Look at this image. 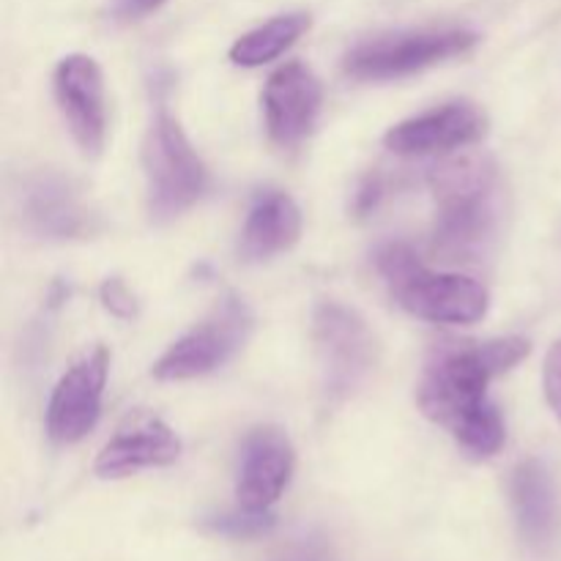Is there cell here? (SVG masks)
<instances>
[{
  "instance_id": "cell-1",
  "label": "cell",
  "mask_w": 561,
  "mask_h": 561,
  "mask_svg": "<svg viewBox=\"0 0 561 561\" xmlns=\"http://www.w3.org/2000/svg\"><path fill=\"white\" fill-rule=\"evenodd\" d=\"M529 356V340L502 337L488 343L444 345L422 373L416 400L422 414L447 427L471 458H493L504 447L507 427L488 400V383Z\"/></svg>"
},
{
  "instance_id": "cell-2",
  "label": "cell",
  "mask_w": 561,
  "mask_h": 561,
  "mask_svg": "<svg viewBox=\"0 0 561 561\" xmlns=\"http://www.w3.org/2000/svg\"><path fill=\"white\" fill-rule=\"evenodd\" d=\"M436 195L433 250L444 261H474L496 228V168L488 157L463 153L431 175Z\"/></svg>"
},
{
  "instance_id": "cell-3",
  "label": "cell",
  "mask_w": 561,
  "mask_h": 561,
  "mask_svg": "<svg viewBox=\"0 0 561 561\" xmlns=\"http://www.w3.org/2000/svg\"><path fill=\"white\" fill-rule=\"evenodd\" d=\"M376 266L398 305L422 321L466 327L482 321L491 305L488 290L477 279L433 272L405 244L381 247Z\"/></svg>"
},
{
  "instance_id": "cell-4",
  "label": "cell",
  "mask_w": 561,
  "mask_h": 561,
  "mask_svg": "<svg viewBox=\"0 0 561 561\" xmlns=\"http://www.w3.org/2000/svg\"><path fill=\"white\" fill-rule=\"evenodd\" d=\"M142 170L148 186V211L159 222L195 206L208 186V170L179 121L159 110L142 142Z\"/></svg>"
},
{
  "instance_id": "cell-5",
  "label": "cell",
  "mask_w": 561,
  "mask_h": 561,
  "mask_svg": "<svg viewBox=\"0 0 561 561\" xmlns=\"http://www.w3.org/2000/svg\"><path fill=\"white\" fill-rule=\"evenodd\" d=\"M477 44V33L449 27V31H411L378 36L359 44L345 58V71L354 80L383 82L416 75L422 69L444 64L455 55L469 53Z\"/></svg>"
},
{
  "instance_id": "cell-6",
  "label": "cell",
  "mask_w": 561,
  "mask_h": 561,
  "mask_svg": "<svg viewBox=\"0 0 561 561\" xmlns=\"http://www.w3.org/2000/svg\"><path fill=\"white\" fill-rule=\"evenodd\" d=\"M252 332V312L241 299H225L201 327L175 340L159 362L153 376L159 381H190L228 365Z\"/></svg>"
},
{
  "instance_id": "cell-7",
  "label": "cell",
  "mask_w": 561,
  "mask_h": 561,
  "mask_svg": "<svg viewBox=\"0 0 561 561\" xmlns=\"http://www.w3.org/2000/svg\"><path fill=\"white\" fill-rule=\"evenodd\" d=\"M312 332H316L323 387L332 398H348L376 367L378 348L370 327L348 307L323 301L312 316Z\"/></svg>"
},
{
  "instance_id": "cell-8",
  "label": "cell",
  "mask_w": 561,
  "mask_h": 561,
  "mask_svg": "<svg viewBox=\"0 0 561 561\" xmlns=\"http://www.w3.org/2000/svg\"><path fill=\"white\" fill-rule=\"evenodd\" d=\"M107 370L110 354L93 348L60 376L47 405V433L55 444H77L96 427Z\"/></svg>"
},
{
  "instance_id": "cell-9",
  "label": "cell",
  "mask_w": 561,
  "mask_h": 561,
  "mask_svg": "<svg viewBox=\"0 0 561 561\" xmlns=\"http://www.w3.org/2000/svg\"><path fill=\"white\" fill-rule=\"evenodd\" d=\"M55 99L82 153L99 157L107 135L102 69L88 55H66L55 69Z\"/></svg>"
},
{
  "instance_id": "cell-10",
  "label": "cell",
  "mask_w": 561,
  "mask_h": 561,
  "mask_svg": "<svg viewBox=\"0 0 561 561\" xmlns=\"http://www.w3.org/2000/svg\"><path fill=\"white\" fill-rule=\"evenodd\" d=\"M488 118L480 107L469 102H453L444 107L427 110L387 131L383 142L389 151L400 157H425V153H444L455 148L474 146L485 137Z\"/></svg>"
},
{
  "instance_id": "cell-11",
  "label": "cell",
  "mask_w": 561,
  "mask_h": 561,
  "mask_svg": "<svg viewBox=\"0 0 561 561\" xmlns=\"http://www.w3.org/2000/svg\"><path fill=\"white\" fill-rule=\"evenodd\" d=\"M296 453L279 427H257L247 436L241 453L236 499L252 513H272L294 477Z\"/></svg>"
},
{
  "instance_id": "cell-12",
  "label": "cell",
  "mask_w": 561,
  "mask_h": 561,
  "mask_svg": "<svg viewBox=\"0 0 561 561\" xmlns=\"http://www.w3.org/2000/svg\"><path fill=\"white\" fill-rule=\"evenodd\" d=\"M321 82L305 64L279 66L263 91V113L272 140L285 148L305 140L321 113Z\"/></svg>"
},
{
  "instance_id": "cell-13",
  "label": "cell",
  "mask_w": 561,
  "mask_h": 561,
  "mask_svg": "<svg viewBox=\"0 0 561 561\" xmlns=\"http://www.w3.org/2000/svg\"><path fill=\"white\" fill-rule=\"evenodd\" d=\"M181 458V438L162 420L137 416L121 427L96 458L102 480H121L146 469H164Z\"/></svg>"
},
{
  "instance_id": "cell-14",
  "label": "cell",
  "mask_w": 561,
  "mask_h": 561,
  "mask_svg": "<svg viewBox=\"0 0 561 561\" xmlns=\"http://www.w3.org/2000/svg\"><path fill=\"white\" fill-rule=\"evenodd\" d=\"M510 502L515 526L526 548L551 551L559 535V499L551 474L540 460H524L510 477Z\"/></svg>"
},
{
  "instance_id": "cell-15",
  "label": "cell",
  "mask_w": 561,
  "mask_h": 561,
  "mask_svg": "<svg viewBox=\"0 0 561 561\" xmlns=\"http://www.w3.org/2000/svg\"><path fill=\"white\" fill-rule=\"evenodd\" d=\"M301 236V211L285 192H263L255 197L241 228L239 255L247 263H261L290 250Z\"/></svg>"
},
{
  "instance_id": "cell-16",
  "label": "cell",
  "mask_w": 561,
  "mask_h": 561,
  "mask_svg": "<svg viewBox=\"0 0 561 561\" xmlns=\"http://www.w3.org/2000/svg\"><path fill=\"white\" fill-rule=\"evenodd\" d=\"M25 219L38 236L75 239L91 230V211L64 179L44 175L27 186Z\"/></svg>"
},
{
  "instance_id": "cell-17",
  "label": "cell",
  "mask_w": 561,
  "mask_h": 561,
  "mask_svg": "<svg viewBox=\"0 0 561 561\" xmlns=\"http://www.w3.org/2000/svg\"><path fill=\"white\" fill-rule=\"evenodd\" d=\"M307 27H310V16L301 14V11L274 16V20L263 22L255 31L244 33V36L230 47V60H233L236 66H247V69L272 64L274 58H279L285 49H290L301 36H305Z\"/></svg>"
},
{
  "instance_id": "cell-18",
  "label": "cell",
  "mask_w": 561,
  "mask_h": 561,
  "mask_svg": "<svg viewBox=\"0 0 561 561\" xmlns=\"http://www.w3.org/2000/svg\"><path fill=\"white\" fill-rule=\"evenodd\" d=\"M272 526H274L272 513H252V510H244V507H239L236 513H225L208 520V529L225 537H236V540L261 537L266 535Z\"/></svg>"
},
{
  "instance_id": "cell-19",
  "label": "cell",
  "mask_w": 561,
  "mask_h": 561,
  "mask_svg": "<svg viewBox=\"0 0 561 561\" xmlns=\"http://www.w3.org/2000/svg\"><path fill=\"white\" fill-rule=\"evenodd\" d=\"M542 389H546V400L551 411L561 422V340L548 351L546 370H542Z\"/></svg>"
},
{
  "instance_id": "cell-20",
  "label": "cell",
  "mask_w": 561,
  "mask_h": 561,
  "mask_svg": "<svg viewBox=\"0 0 561 561\" xmlns=\"http://www.w3.org/2000/svg\"><path fill=\"white\" fill-rule=\"evenodd\" d=\"M102 301L113 316L118 318L135 316V296L129 294V288H126L121 279H107V283L102 285Z\"/></svg>"
},
{
  "instance_id": "cell-21",
  "label": "cell",
  "mask_w": 561,
  "mask_h": 561,
  "mask_svg": "<svg viewBox=\"0 0 561 561\" xmlns=\"http://www.w3.org/2000/svg\"><path fill=\"white\" fill-rule=\"evenodd\" d=\"M272 561H337V553H334L323 540H305L299 542V546L283 551Z\"/></svg>"
},
{
  "instance_id": "cell-22",
  "label": "cell",
  "mask_w": 561,
  "mask_h": 561,
  "mask_svg": "<svg viewBox=\"0 0 561 561\" xmlns=\"http://www.w3.org/2000/svg\"><path fill=\"white\" fill-rule=\"evenodd\" d=\"M164 0H121L118 14L121 16H142L148 11H153L157 5H162Z\"/></svg>"
}]
</instances>
